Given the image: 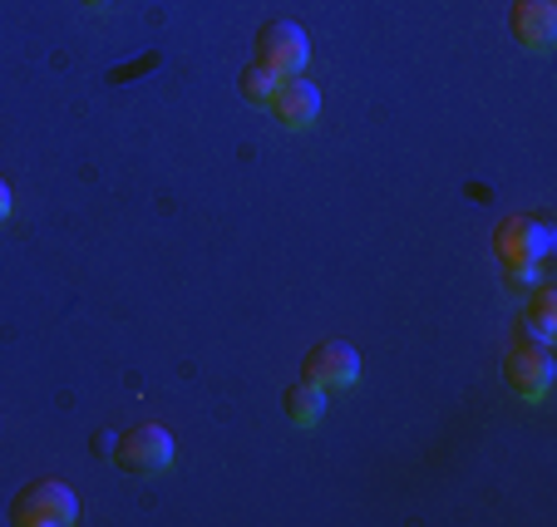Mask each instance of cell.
<instances>
[{"mask_svg": "<svg viewBox=\"0 0 557 527\" xmlns=\"http://www.w3.org/2000/svg\"><path fill=\"white\" fill-rule=\"evenodd\" d=\"M5 517L15 527H70V523H79V498L60 478H30L11 498V513Z\"/></svg>", "mask_w": 557, "mask_h": 527, "instance_id": "obj_1", "label": "cell"}, {"mask_svg": "<svg viewBox=\"0 0 557 527\" xmlns=\"http://www.w3.org/2000/svg\"><path fill=\"white\" fill-rule=\"evenodd\" d=\"M301 380L321 385L326 394L350 390V385L360 380V355L346 346V340H321V346L306 350V360H301Z\"/></svg>", "mask_w": 557, "mask_h": 527, "instance_id": "obj_6", "label": "cell"}, {"mask_svg": "<svg viewBox=\"0 0 557 527\" xmlns=\"http://www.w3.org/2000/svg\"><path fill=\"white\" fill-rule=\"evenodd\" d=\"M508 30L523 50L547 54L557 45V5L553 0H513L508 5Z\"/></svg>", "mask_w": 557, "mask_h": 527, "instance_id": "obj_7", "label": "cell"}, {"mask_svg": "<svg viewBox=\"0 0 557 527\" xmlns=\"http://www.w3.org/2000/svg\"><path fill=\"white\" fill-rule=\"evenodd\" d=\"M272 114H276V124L282 128H292V134H301V128H311L315 118H321V89L311 85V79H286L282 85V95L272 99Z\"/></svg>", "mask_w": 557, "mask_h": 527, "instance_id": "obj_8", "label": "cell"}, {"mask_svg": "<svg viewBox=\"0 0 557 527\" xmlns=\"http://www.w3.org/2000/svg\"><path fill=\"white\" fill-rule=\"evenodd\" d=\"M282 85H286V79H282V74H276V70H267V64H247V70H243V79H237V89H243V99H247V104H257V109H272V99L276 95H282Z\"/></svg>", "mask_w": 557, "mask_h": 527, "instance_id": "obj_11", "label": "cell"}, {"mask_svg": "<svg viewBox=\"0 0 557 527\" xmlns=\"http://www.w3.org/2000/svg\"><path fill=\"white\" fill-rule=\"evenodd\" d=\"M518 336L533 346H553L557 336V296L547 286H533V301L518 311Z\"/></svg>", "mask_w": 557, "mask_h": 527, "instance_id": "obj_9", "label": "cell"}, {"mask_svg": "<svg viewBox=\"0 0 557 527\" xmlns=\"http://www.w3.org/2000/svg\"><path fill=\"white\" fill-rule=\"evenodd\" d=\"M306 60H311V45H306V30L292 21H267L257 30V64L276 70L282 79H296L306 74Z\"/></svg>", "mask_w": 557, "mask_h": 527, "instance_id": "obj_5", "label": "cell"}, {"mask_svg": "<svg viewBox=\"0 0 557 527\" xmlns=\"http://www.w3.org/2000/svg\"><path fill=\"white\" fill-rule=\"evenodd\" d=\"M282 410L296 429H315V424L326 419V390L311 385V380H296V385L282 390Z\"/></svg>", "mask_w": 557, "mask_h": 527, "instance_id": "obj_10", "label": "cell"}, {"mask_svg": "<svg viewBox=\"0 0 557 527\" xmlns=\"http://www.w3.org/2000/svg\"><path fill=\"white\" fill-rule=\"evenodd\" d=\"M11 208H15V198H11V188H5V178H0V222L11 217Z\"/></svg>", "mask_w": 557, "mask_h": 527, "instance_id": "obj_13", "label": "cell"}, {"mask_svg": "<svg viewBox=\"0 0 557 527\" xmlns=\"http://www.w3.org/2000/svg\"><path fill=\"white\" fill-rule=\"evenodd\" d=\"M504 380L518 400L537 404L547 390H553V355H547V346H533V340L518 336L504 355Z\"/></svg>", "mask_w": 557, "mask_h": 527, "instance_id": "obj_4", "label": "cell"}, {"mask_svg": "<svg viewBox=\"0 0 557 527\" xmlns=\"http://www.w3.org/2000/svg\"><path fill=\"white\" fill-rule=\"evenodd\" d=\"M504 276L513 286H537V266H504Z\"/></svg>", "mask_w": 557, "mask_h": 527, "instance_id": "obj_12", "label": "cell"}, {"mask_svg": "<svg viewBox=\"0 0 557 527\" xmlns=\"http://www.w3.org/2000/svg\"><path fill=\"white\" fill-rule=\"evenodd\" d=\"M85 5H89V11H104V5H109V0H85Z\"/></svg>", "mask_w": 557, "mask_h": 527, "instance_id": "obj_14", "label": "cell"}, {"mask_svg": "<svg viewBox=\"0 0 557 527\" xmlns=\"http://www.w3.org/2000/svg\"><path fill=\"white\" fill-rule=\"evenodd\" d=\"M114 464L134 478H158L173 468V434L163 424H134L119 434L114 443Z\"/></svg>", "mask_w": 557, "mask_h": 527, "instance_id": "obj_2", "label": "cell"}, {"mask_svg": "<svg viewBox=\"0 0 557 527\" xmlns=\"http://www.w3.org/2000/svg\"><path fill=\"white\" fill-rule=\"evenodd\" d=\"M553 242H557V233L547 217H504L494 237V252L504 266H543Z\"/></svg>", "mask_w": 557, "mask_h": 527, "instance_id": "obj_3", "label": "cell"}]
</instances>
